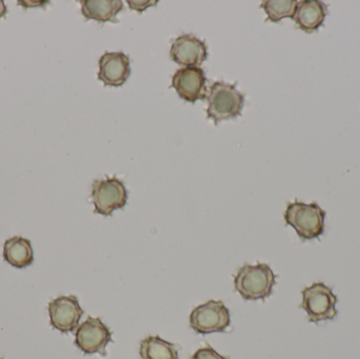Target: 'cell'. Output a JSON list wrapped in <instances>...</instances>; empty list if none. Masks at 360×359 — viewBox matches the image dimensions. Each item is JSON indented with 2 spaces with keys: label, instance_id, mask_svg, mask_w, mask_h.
Masks as SVG:
<instances>
[{
  "label": "cell",
  "instance_id": "1",
  "mask_svg": "<svg viewBox=\"0 0 360 359\" xmlns=\"http://www.w3.org/2000/svg\"><path fill=\"white\" fill-rule=\"evenodd\" d=\"M276 285V275L268 263L243 265L234 276L236 292L245 301H258L270 297Z\"/></svg>",
  "mask_w": 360,
  "mask_h": 359
},
{
  "label": "cell",
  "instance_id": "2",
  "mask_svg": "<svg viewBox=\"0 0 360 359\" xmlns=\"http://www.w3.org/2000/svg\"><path fill=\"white\" fill-rule=\"evenodd\" d=\"M327 213L316 202H290L283 217L285 223L295 230L302 240L319 238L325 232V221Z\"/></svg>",
  "mask_w": 360,
  "mask_h": 359
},
{
  "label": "cell",
  "instance_id": "3",
  "mask_svg": "<svg viewBox=\"0 0 360 359\" xmlns=\"http://www.w3.org/2000/svg\"><path fill=\"white\" fill-rule=\"evenodd\" d=\"M207 103V118L213 119L217 126L222 120L240 116L245 105V95L237 90L236 84L215 81L210 86Z\"/></svg>",
  "mask_w": 360,
  "mask_h": 359
},
{
  "label": "cell",
  "instance_id": "4",
  "mask_svg": "<svg viewBox=\"0 0 360 359\" xmlns=\"http://www.w3.org/2000/svg\"><path fill=\"white\" fill-rule=\"evenodd\" d=\"M302 295L300 308L306 311L309 322L319 324L325 320H333L338 316V296L325 282H314L304 288Z\"/></svg>",
  "mask_w": 360,
  "mask_h": 359
},
{
  "label": "cell",
  "instance_id": "5",
  "mask_svg": "<svg viewBox=\"0 0 360 359\" xmlns=\"http://www.w3.org/2000/svg\"><path fill=\"white\" fill-rule=\"evenodd\" d=\"M91 198L94 204V213L110 216L114 211L126 207L128 190L117 177L97 179L93 183Z\"/></svg>",
  "mask_w": 360,
  "mask_h": 359
},
{
  "label": "cell",
  "instance_id": "6",
  "mask_svg": "<svg viewBox=\"0 0 360 359\" xmlns=\"http://www.w3.org/2000/svg\"><path fill=\"white\" fill-rule=\"evenodd\" d=\"M230 325V310L221 301H207L191 312V328L199 334L224 332Z\"/></svg>",
  "mask_w": 360,
  "mask_h": 359
},
{
  "label": "cell",
  "instance_id": "7",
  "mask_svg": "<svg viewBox=\"0 0 360 359\" xmlns=\"http://www.w3.org/2000/svg\"><path fill=\"white\" fill-rule=\"evenodd\" d=\"M112 341V332L99 318L89 316L75 333V345L84 354L105 355V348Z\"/></svg>",
  "mask_w": 360,
  "mask_h": 359
},
{
  "label": "cell",
  "instance_id": "8",
  "mask_svg": "<svg viewBox=\"0 0 360 359\" xmlns=\"http://www.w3.org/2000/svg\"><path fill=\"white\" fill-rule=\"evenodd\" d=\"M49 316L53 328L63 333L73 332L78 328L84 310L74 295L59 296L49 303Z\"/></svg>",
  "mask_w": 360,
  "mask_h": 359
},
{
  "label": "cell",
  "instance_id": "9",
  "mask_svg": "<svg viewBox=\"0 0 360 359\" xmlns=\"http://www.w3.org/2000/svg\"><path fill=\"white\" fill-rule=\"evenodd\" d=\"M207 77L199 67H184L177 70L172 78V86L180 98L194 103L205 100L207 97Z\"/></svg>",
  "mask_w": 360,
  "mask_h": 359
},
{
  "label": "cell",
  "instance_id": "10",
  "mask_svg": "<svg viewBox=\"0 0 360 359\" xmlns=\"http://www.w3.org/2000/svg\"><path fill=\"white\" fill-rule=\"evenodd\" d=\"M207 56L205 42L191 34L177 37L170 48V58L181 67H199Z\"/></svg>",
  "mask_w": 360,
  "mask_h": 359
},
{
  "label": "cell",
  "instance_id": "11",
  "mask_svg": "<svg viewBox=\"0 0 360 359\" xmlns=\"http://www.w3.org/2000/svg\"><path fill=\"white\" fill-rule=\"evenodd\" d=\"M130 63L124 53L105 52L98 61V79L107 86H122L130 77Z\"/></svg>",
  "mask_w": 360,
  "mask_h": 359
},
{
  "label": "cell",
  "instance_id": "12",
  "mask_svg": "<svg viewBox=\"0 0 360 359\" xmlns=\"http://www.w3.org/2000/svg\"><path fill=\"white\" fill-rule=\"evenodd\" d=\"M328 15V8L319 0H304L298 2L294 20L296 27L306 33L317 31L323 25Z\"/></svg>",
  "mask_w": 360,
  "mask_h": 359
},
{
  "label": "cell",
  "instance_id": "13",
  "mask_svg": "<svg viewBox=\"0 0 360 359\" xmlns=\"http://www.w3.org/2000/svg\"><path fill=\"white\" fill-rule=\"evenodd\" d=\"M124 10L120 0H84L82 13L86 19L98 22H117V15Z\"/></svg>",
  "mask_w": 360,
  "mask_h": 359
},
{
  "label": "cell",
  "instance_id": "14",
  "mask_svg": "<svg viewBox=\"0 0 360 359\" xmlns=\"http://www.w3.org/2000/svg\"><path fill=\"white\" fill-rule=\"evenodd\" d=\"M4 259L17 269L29 267L34 261L31 240L21 236L8 238L4 244Z\"/></svg>",
  "mask_w": 360,
  "mask_h": 359
},
{
  "label": "cell",
  "instance_id": "15",
  "mask_svg": "<svg viewBox=\"0 0 360 359\" xmlns=\"http://www.w3.org/2000/svg\"><path fill=\"white\" fill-rule=\"evenodd\" d=\"M139 354L143 359H179L176 346L160 337L143 339Z\"/></svg>",
  "mask_w": 360,
  "mask_h": 359
},
{
  "label": "cell",
  "instance_id": "16",
  "mask_svg": "<svg viewBox=\"0 0 360 359\" xmlns=\"http://www.w3.org/2000/svg\"><path fill=\"white\" fill-rule=\"evenodd\" d=\"M296 0H266L260 4L266 14V21L279 22L283 18H293L297 10Z\"/></svg>",
  "mask_w": 360,
  "mask_h": 359
},
{
  "label": "cell",
  "instance_id": "17",
  "mask_svg": "<svg viewBox=\"0 0 360 359\" xmlns=\"http://www.w3.org/2000/svg\"><path fill=\"white\" fill-rule=\"evenodd\" d=\"M190 359H229L226 356L220 355L219 353L215 351L213 348L207 346V347L200 348L197 350L192 358Z\"/></svg>",
  "mask_w": 360,
  "mask_h": 359
},
{
  "label": "cell",
  "instance_id": "18",
  "mask_svg": "<svg viewBox=\"0 0 360 359\" xmlns=\"http://www.w3.org/2000/svg\"><path fill=\"white\" fill-rule=\"evenodd\" d=\"M158 1H132V0H129L128 4L129 8H130L131 10L137 11L139 13H143L146 8L155 6V4H158Z\"/></svg>",
  "mask_w": 360,
  "mask_h": 359
},
{
  "label": "cell",
  "instance_id": "19",
  "mask_svg": "<svg viewBox=\"0 0 360 359\" xmlns=\"http://www.w3.org/2000/svg\"><path fill=\"white\" fill-rule=\"evenodd\" d=\"M6 14H8V8H6L4 2L2 1V0H0V19H1L2 17L6 16Z\"/></svg>",
  "mask_w": 360,
  "mask_h": 359
},
{
  "label": "cell",
  "instance_id": "20",
  "mask_svg": "<svg viewBox=\"0 0 360 359\" xmlns=\"http://www.w3.org/2000/svg\"><path fill=\"white\" fill-rule=\"evenodd\" d=\"M0 359H2V358H0Z\"/></svg>",
  "mask_w": 360,
  "mask_h": 359
}]
</instances>
